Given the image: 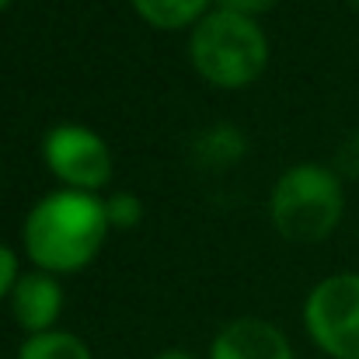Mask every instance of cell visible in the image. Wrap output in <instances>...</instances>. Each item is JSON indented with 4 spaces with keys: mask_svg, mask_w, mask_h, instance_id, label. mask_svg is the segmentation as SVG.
Wrapping results in <instances>:
<instances>
[{
    "mask_svg": "<svg viewBox=\"0 0 359 359\" xmlns=\"http://www.w3.org/2000/svg\"><path fill=\"white\" fill-rule=\"evenodd\" d=\"M42 161L60 189L102 192L112 182V147L102 133L81 122H60L42 136Z\"/></svg>",
    "mask_w": 359,
    "mask_h": 359,
    "instance_id": "cell-5",
    "label": "cell"
},
{
    "mask_svg": "<svg viewBox=\"0 0 359 359\" xmlns=\"http://www.w3.org/2000/svg\"><path fill=\"white\" fill-rule=\"evenodd\" d=\"M105 210H109V224L112 231H133L140 220H143V203L136 192L119 189L112 196H105Z\"/></svg>",
    "mask_w": 359,
    "mask_h": 359,
    "instance_id": "cell-10",
    "label": "cell"
},
{
    "mask_svg": "<svg viewBox=\"0 0 359 359\" xmlns=\"http://www.w3.org/2000/svg\"><path fill=\"white\" fill-rule=\"evenodd\" d=\"M210 359H293V346L272 321L238 318L217 332Z\"/></svg>",
    "mask_w": 359,
    "mask_h": 359,
    "instance_id": "cell-7",
    "label": "cell"
},
{
    "mask_svg": "<svg viewBox=\"0 0 359 359\" xmlns=\"http://www.w3.org/2000/svg\"><path fill=\"white\" fill-rule=\"evenodd\" d=\"M112 234L105 199L98 192L53 189L25 217L21 248L35 269L70 276L88 269Z\"/></svg>",
    "mask_w": 359,
    "mask_h": 359,
    "instance_id": "cell-1",
    "label": "cell"
},
{
    "mask_svg": "<svg viewBox=\"0 0 359 359\" xmlns=\"http://www.w3.org/2000/svg\"><path fill=\"white\" fill-rule=\"evenodd\" d=\"M335 171H339L342 178H359V133L342 140L339 157H335Z\"/></svg>",
    "mask_w": 359,
    "mask_h": 359,
    "instance_id": "cell-12",
    "label": "cell"
},
{
    "mask_svg": "<svg viewBox=\"0 0 359 359\" xmlns=\"http://www.w3.org/2000/svg\"><path fill=\"white\" fill-rule=\"evenodd\" d=\"M269 39L258 18H248L227 7H213L189 32L192 70L220 91H241L255 84L269 67Z\"/></svg>",
    "mask_w": 359,
    "mask_h": 359,
    "instance_id": "cell-2",
    "label": "cell"
},
{
    "mask_svg": "<svg viewBox=\"0 0 359 359\" xmlns=\"http://www.w3.org/2000/svg\"><path fill=\"white\" fill-rule=\"evenodd\" d=\"M154 359H196L189 349H164V353H157Z\"/></svg>",
    "mask_w": 359,
    "mask_h": 359,
    "instance_id": "cell-14",
    "label": "cell"
},
{
    "mask_svg": "<svg viewBox=\"0 0 359 359\" xmlns=\"http://www.w3.org/2000/svg\"><path fill=\"white\" fill-rule=\"evenodd\" d=\"M304 328L332 359H359V272L325 276L304 300Z\"/></svg>",
    "mask_w": 359,
    "mask_h": 359,
    "instance_id": "cell-4",
    "label": "cell"
},
{
    "mask_svg": "<svg viewBox=\"0 0 359 359\" xmlns=\"http://www.w3.org/2000/svg\"><path fill=\"white\" fill-rule=\"evenodd\" d=\"M220 7H227V11H238V14H248V18H262V14H269L279 0H217Z\"/></svg>",
    "mask_w": 359,
    "mask_h": 359,
    "instance_id": "cell-13",
    "label": "cell"
},
{
    "mask_svg": "<svg viewBox=\"0 0 359 359\" xmlns=\"http://www.w3.org/2000/svg\"><path fill=\"white\" fill-rule=\"evenodd\" d=\"M18 279H21L18 251H14L11 244H4V241H0V304H4V300H11V293H14Z\"/></svg>",
    "mask_w": 359,
    "mask_h": 359,
    "instance_id": "cell-11",
    "label": "cell"
},
{
    "mask_svg": "<svg viewBox=\"0 0 359 359\" xmlns=\"http://www.w3.org/2000/svg\"><path fill=\"white\" fill-rule=\"evenodd\" d=\"M18 359H95L88 342L74 332L53 328L42 335H28L18 349Z\"/></svg>",
    "mask_w": 359,
    "mask_h": 359,
    "instance_id": "cell-9",
    "label": "cell"
},
{
    "mask_svg": "<svg viewBox=\"0 0 359 359\" xmlns=\"http://www.w3.org/2000/svg\"><path fill=\"white\" fill-rule=\"evenodd\" d=\"M11 4H14V0H0V11H7V7H11Z\"/></svg>",
    "mask_w": 359,
    "mask_h": 359,
    "instance_id": "cell-15",
    "label": "cell"
},
{
    "mask_svg": "<svg viewBox=\"0 0 359 359\" xmlns=\"http://www.w3.org/2000/svg\"><path fill=\"white\" fill-rule=\"evenodd\" d=\"M140 21L157 32H192L217 0H129Z\"/></svg>",
    "mask_w": 359,
    "mask_h": 359,
    "instance_id": "cell-8",
    "label": "cell"
},
{
    "mask_svg": "<svg viewBox=\"0 0 359 359\" xmlns=\"http://www.w3.org/2000/svg\"><path fill=\"white\" fill-rule=\"evenodd\" d=\"M63 300L67 297H63L60 276L32 265L28 272H21L7 304H11V314L25 335H42V332L56 328V321L63 314Z\"/></svg>",
    "mask_w": 359,
    "mask_h": 359,
    "instance_id": "cell-6",
    "label": "cell"
},
{
    "mask_svg": "<svg viewBox=\"0 0 359 359\" xmlns=\"http://www.w3.org/2000/svg\"><path fill=\"white\" fill-rule=\"evenodd\" d=\"M346 213L342 175L328 164H293L286 168L269 196V217L276 234L297 244L325 241Z\"/></svg>",
    "mask_w": 359,
    "mask_h": 359,
    "instance_id": "cell-3",
    "label": "cell"
}]
</instances>
